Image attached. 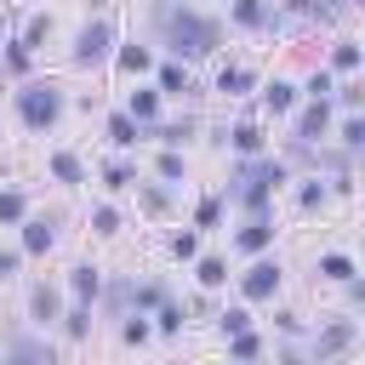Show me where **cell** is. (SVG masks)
<instances>
[{
  "mask_svg": "<svg viewBox=\"0 0 365 365\" xmlns=\"http://www.w3.org/2000/svg\"><path fill=\"white\" fill-rule=\"evenodd\" d=\"M194 285H200V291H222V285H228V257L200 251V257H194Z\"/></svg>",
  "mask_w": 365,
  "mask_h": 365,
  "instance_id": "obj_23",
  "label": "cell"
},
{
  "mask_svg": "<svg viewBox=\"0 0 365 365\" xmlns=\"http://www.w3.org/2000/svg\"><path fill=\"white\" fill-rule=\"evenodd\" d=\"M148 319H154V331H160V336H177V331H182V319H188V308L165 297V302H160V308H154Z\"/></svg>",
  "mask_w": 365,
  "mask_h": 365,
  "instance_id": "obj_37",
  "label": "cell"
},
{
  "mask_svg": "<svg viewBox=\"0 0 365 365\" xmlns=\"http://www.w3.org/2000/svg\"><path fill=\"white\" fill-rule=\"evenodd\" d=\"M131 188H137V205H143L148 217H171V182H143V177H137Z\"/></svg>",
  "mask_w": 365,
  "mask_h": 365,
  "instance_id": "obj_27",
  "label": "cell"
},
{
  "mask_svg": "<svg viewBox=\"0 0 365 365\" xmlns=\"http://www.w3.org/2000/svg\"><path fill=\"white\" fill-rule=\"evenodd\" d=\"M125 114H131V120H143V125H154V120L165 114L160 86H131V91H125Z\"/></svg>",
  "mask_w": 365,
  "mask_h": 365,
  "instance_id": "obj_21",
  "label": "cell"
},
{
  "mask_svg": "<svg viewBox=\"0 0 365 365\" xmlns=\"http://www.w3.org/2000/svg\"><path fill=\"white\" fill-rule=\"evenodd\" d=\"M285 182H291V165L262 148V154L234 160V177L222 182V200H228V211H240V217H274V200H279Z\"/></svg>",
  "mask_w": 365,
  "mask_h": 365,
  "instance_id": "obj_2",
  "label": "cell"
},
{
  "mask_svg": "<svg viewBox=\"0 0 365 365\" xmlns=\"http://www.w3.org/2000/svg\"><path fill=\"white\" fill-rule=\"evenodd\" d=\"M171 257H177V262H194V257H200V228H194V222L171 234Z\"/></svg>",
  "mask_w": 365,
  "mask_h": 365,
  "instance_id": "obj_42",
  "label": "cell"
},
{
  "mask_svg": "<svg viewBox=\"0 0 365 365\" xmlns=\"http://www.w3.org/2000/svg\"><path fill=\"white\" fill-rule=\"evenodd\" d=\"M0 68H6V74H17V80H23V74H34V51L11 34V40H0Z\"/></svg>",
  "mask_w": 365,
  "mask_h": 365,
  "instance_id": "obj_30",
  "label": "cell"
},
{
  "mask_svg": "<svg viewBox=\"0 0 365 365\" xmlns=\"http://www.w3.org/2000/svg\"><path fill=\"white\" fill-rule=\"evenodd\" d=\"M359 63H365V51H359V40H354V34H342V40L331 46V57H325V68H331V74H359Z\"/></svg>",
  "mask_w": 365,
  "mask_h": 365,
  "instance_id": "obj_25",
  "label": "cell"
},
{
  "mask_svg": "<svg viewBox=\"0 0 365 365\" xmlns=\"http://www.w3.org/2000/svg\"><path fill=\"white\" fill-rule=\"evenodd\" d=\"M257 97H262V114L285 120V114L302 103V86H297V80H285V74H274V80H257Z\"/></svg>",
  "mask_w": 365,
  "mask_h": 365,
  "instance_id": "obj_12",
  "label": "cell"
},
{
  "mask_svg": "<svg viewBox=\"0 0 365 365\" xmlns=\"http://www.w3.org/2000/svg\"><path fill=\"white\" fill-rule=\"evenodd\" d=\"M0 137H6V131H0Z\"/></svg>",
  "mask_w": 365,
  "mask_h": 365,
  "instance_id": "obj_50",
  "label": "cell"
},
{
  "mask_svg": "<svg viewBox=\"0 0 365 365\" xmlns=\"http://www.w3.org/2000/svg\"><path fill=\"white\" fill-rule=\"evenodd\" d=\"M245 325H251L245 308H222V314H217V331H222V336H228V331H245Z\"/></svg>",
  "mask_w": 365,
  "mask_h": 365,
  "instance_id": "obj_47",
  "label": "cell"
},
{
  "mask_svg": "<svg viewBox=\"0 0 365 365\" xmlns=\"http://www.w3.org/2000/svg\"><path fill=\"white\" fill-rule=\"evenodd\" d=\"M103 314L108 319H120V314H131V274H114V279H103Z\"/></svg>",
  "mask_w": 365,
  "mask_h": 365,
  "instance_id": "obj_24",
  "label": "cell"
},
{
  "mask_svg": "<svg viewBox=\"0 0 365 365\" xmlns=\"http://www.w3.org/2000/svg\"><path fill=\"white\" fill-rule=\"evenodd\" d=\"M331 205V182L314 171V177H302V188H297V211L302 217H314V211H325Z\"/></svg>",
  "mask_w": 365,
  "mask_h": 365,
  "instance_id": "obj_26",
  "label": "cell"
},
{
  "mask_svg": "<svg viewBox=\"0 0 365 365\" xmlns=\"http://www.w3.org/2000/svg\"><path fill=\"white\" fill-rule=\"evenodd\" d=\"M108 63H114L120 74L143 80V74L154 68V46H148V40H131V46H120V40H114V57H108Z\"/></svg>",
  "mask_w": 365,
  "mask_h": 365,
  "instance_id": "obj_20",
  "label": "cell"
},
{
  "mask_svg": "<svg viewBox=\"0 0 365 365\" xmlns=\"http://www.w3.org/2000/svg\"><path fill=\"white\" fill-rule=\"evenodd\" d=\"M274 325H279L285 336H302V331H308V325H302V314H291V308H279V314H274Z\"/></svg>",
  "mask_w": 365,
  "mask_h": 365,
  "instance_id": "obj_48",
  "label": "cell"
},
{
  "mask_svg": "<svg viewBox=\"0 0 365 365\" xmlns=\"http://www.w3.org/2000/svg\"><path fill=\"white\" fill-rule=\"evenodd\" d=\"M228 23L245 29V34H279V29H291V17L274 0H228Z\"/></svg>",
  "mask_w": 365,
  "mask_h": 365,
  "instance_id": "obj_8",
  "label": "cell"
},
{
  "mask_svg": "<svg viewBox=\"0 0 365 365\" xmlns=\"http://www.w3.org/2000/svg\"><path fill=\"white\" fill-rule=\"evenodd\" d=\"M0 40H6V11H0Z\"/></svg>",
  "mask_w": 365,
  "mask_h": 365,
  "instance_id": "obj_49",
  "label": "cell"
},
{
  "mask_svg": "<svg viewBox=\"0 0 365 365\" xmlns=\"http://www.w3.org/2000/svg\"><path fill=\"white\" fill-rule=\"evenodd\" d=\"M63 291H68L74 302H97V291H103V268H97V262H74L68 279H63Z\"/></svg>",
  "mask_w": 365,
  "mask_h": 365,
  "instance_id": "obj_22",
  "label": "cell"
},
{
  "mask_svg": "<svg viewBox=\"0 0 365 365\" xmlns=\"http://www.w3.org/2000/svg\"><path fill=\"white\" fill-rule=\"evenodd\" d=\"M137 177H143V171H137V160H125V154H114V160L103 165V188H114V194H125Z\"/></svg>",
  "mask_w": 365,
  "mask_h": 365,
  "instance_id": "obj_35",
  "label": "cell"
},
{
  "mask_svg": "<svg viewBox=\"0 0 365 365\" xmlns=\"http://www.w3.org/2000/svg\"><path fill=\"white\" fill-rule=\"evenodd\" d=\"M222 148H234L240 160H245V154H262V148H268V131H262L257 120H234V125H222Z\"/></svg>",
  "mask_w": 365,
  "mask_h": 365,
  "instance_id": "obj_19",
  "label": "cell"
},
{
  "mask_svg": "<svg viewBox=\"0 0 365 365\" xmlns=\"http://www.w3.org/2000/svg\"><path fill=\"white\" fill-rule=\"evenodd\" d=\"M51 29H57V23H51V11H29V17H23V29H17V40H23L29 51H40V46L51 40Z\"/></svg>",
  "mask_w": 365,
  "mask_h": 365,
  "instance_id": "obj_34",
  "label": "cell"
},
{
  "mask_svg": "<svg viewBox=\"0 0 365 365\" xmlns=\"http://www.w3.org/2000/svg\"><path fill=\"white\" fill-rule=\"evenodd\" d=\"M91 234H97V240H114V234H120V211H114V205H91Z\"/></svg>",
  "mask_w": 365,
  "mask_h": 365,
  "instance_id": "obj_43",
  "label": "cell"
},
{
  "mask_svg": "<svg viewBox=\"0 0 365 365\" xmlns=\"http://www.w3.org/2000/svg\"><path fill=\"white\" fill-rule=\"evenodd\" d=\"M148 74H154L160 97H194V91H200V80H194V63H182V57H165V63H154Z\"/></svg>",
  "mask_w": 365,
  "mask_h": 365,
  "instance_id": "obj_11",
  "label": "cell"
},
{
  "mask_svg": "<svg viewBox=\"0 0 365 365\" xmlns=\"http://www.w3.org/2000/svg\"><path fill=\"white\" fill-rule=\"evenodd\" d=\"M103 137H108V148H114V154H131L137 143H148V137H143V120H131L125 108H114V114L103 120Z\"/></svg>",
  "mask_w": 365,
  "mask_h": 365,
  "instance_id": "obj_17",
  "label": "cell"
},
{
  "mask_svg": "<svg viewBox=\"0 0 365 365\" xmlns=\"http://www.w3.org/2000/svg\"><path fill=\"white\" fill-rule=\"evenodd\" d=\"M331 86H336V74H331V68H314V74L302 80V97H331Z\"/></svg>",
  "mask_w": 365,
  "mask_h": 365,
  "instance_id": "obj_44",
  "label": "cell"
},
{
  "mask_svg": "<svg viewBox=\"0 0 365 365\" xmlns=\"http://www.w3.org/2000/svg\"><path fill=\"white\" fill-rule=\"evenodd\" d=\"M46 177L57 182V188H86L91 177H86V160L74 154V148H51L46 154Z\"/></svg>",
  "mask_w": 365,
  "mask_h": 365,
  "instance_id": "obj_13",
  "label": "cell"
},
{
  "mask_svg": "<svg viewBox=\"0 0 365 365\" xmlns=\"http://www.w3.org/2000/svg\"><path fill=\"white\" fill-rule=\"evenodd\" d=\"M257 80H262L257 68H245V63H222V68H217V80H211V91H217V97H251V91H257Z\"/></svg>",
  "mask_w": 365,
  "mask_h": 365,
  "instance_id": "obj_18",
  "label": "cell"
},
{
  "mask_svg": "<svg viewBox=\"0 0 365 365\" xmlns=\"http://www.w3.org/2000/svg\"><path fill=\"white\" fill-rule=\"evenodd\" d=\"M57 325H63L68 342H86V336H91V302H68V308L57 314Z\"/></svg>",
  "mask_w": 365,
  "mask_h": 365,
  "instance_id": "obj_33",
  "label": "cell"
},
{
  "mask_svg": "<svg viewBox=\"0 0 365 365\" xmlns=\"http://www.w3.org/2000/svg\"><path fill=\"white\" fill-rule=\"evenodd\" d=\"M331 137H336V148L359 154V148H365V120H359V108H354V114H342V120H331Z\"/></svg>",
  "mask_w": 365,
  "mask_h": 365,
  "instance_id": "obj_31",
  "label": "cell"
},
{
  "mask_svg": "<svg viewBox=\"0 0 365 365\" xmlns=\"http://www.w3.org/2000/svg\"><path fill=\"white\" fill-rule=\"evenodd\" d=\"M154 336V325H148V314L143 308H131V314H120V342H131V348H143Z\"/></svg>",
  "mask_w": 365,
  "mask_h": 365,
  "instance_id": "obj_38",
  "label": "cell"
},
{
  "mask_svg": "<svg viewBox=\"0 0 365 365\" xmlns=\"http://www.w3.org/2000/svg\"><path fill=\"white\" fill-rule=\"evenodd\" d=\"M51 354H57V348L46 342L40 325H34V331H11V336L0 342V359H46V365H51Z\"/></svg>",
  "mask_w": 365,
  "mask_h": 365,
  "instance_id": "obj_16",
  "label": "cell"
},
{
  "mask_svg": "<svg viewBox=\"0 0 365 365\" xmlns=\"http://www.w3.org/2000/svg\"><path fill=\"white\" fill-rule=\"evenodd\" d=\"M114 23L108 17H86L80 29H74V40H68V68H103L108 57H114Z\"/></svg>",
  "mask_w": 365,
  "mask_h": 365,
  "instance_id": "obj_4",
  "label": "cell"
},
{
  "mask_svg": "<svg viewBox=\"0 0 365 365\" xmlns=\"http://www.w3.org/2000/svg\"><path fill=\"white\" fill-rule=\"evenodd\" d=\"M331 103H336L342 114H354V108L365 103V86H359V74H342V86H331Z\"/></svg>",
  "mask_w": 365,
  "mask_h": 365,
  "instance_id": "obj_40",
  "label": "cell"
},
{
  "mask_svg": "<svg viewBox=\"0 0 365 365\" xmlns=\"http://www.w3.org/2000/svg\"><path fill=\"white\" fill-rule=\"evenodd\" d=\"M23 217H29V194H23V188H0V222L17 228Z\"/></svg>",
  "mask_w": 365,
  "mask_h": 365,
  "instance_id": "obj_41",
  "label": "cell"
},
{
  "mask_svg": "<svg viewBox=\"0 0 365 365\" xmlns=\"http://www.w3.org/2000/svg\"><path fill=\"white\" fill-rule=\"evenodd\" d=\"M57 222H63L57 211H29V217L17 222V245H23V257H46V251H57V240H63Z\"/></svg>",
  "mask_w": 365,
  "mask_h": 365,
  "instance_id": "obj_9",
  "label": "cell"
},
{
  "mask_svg": "<svg viewBox=\"0 0 365 365\" xmlns=\"http://www.w3.org/2000/svg\"><path fill=\"white\" fill-rule=\"evenodd\" d=\"M222 217H228V200H222V188L200 194V205H194V228H200V234H211V228H222Z\"/></svg>",
  "mask_w": 365,
  "mask_h": 365,
  "instance_id": "obj_28",
  "label": "cell"
},
{
  "mask_svg": "<svg viewBox=\"0 0 365 365\" xmlns=\"http://www.w3.org/2000/svg\"><path fill=\"white\" fill-rule=\"evenodd\" d=\"M354 348H359V319H354V314H336V319H325V325L308 336L302 354L325 365V359H342V354H354Z\"/></svg>",
  "mask_w": 365,
  "mask_h": 365,
  "instance_id": "obj_6",
  "label": "cell"
},
{
  "mask_svg": "<svg viewBox=\"0 0 365 365\" xmlns=\"http://www.w3.org/2000/svg\"><path fill=\"white\" fill-rule=\"evenodd\" d=\"M314 274H319L325 285H342L348 274H359V262H354L348 251H319V262H314Z\"/></svg>",
  "mask_w": 365,
  "mask_h": 365,
  "instance_id": "obj_29",
  "label": "cell"
},
{
  "mask_svg": "<svg viewBox=\"0 0 365 365\" xmlns=\"http://www.w3.org/2000/svg\"><path fill=\"white\" fill-rule=\"evenodd\" d=\"M234 285H240V297H245V302H274V297L285 291V262H279V257H268V251H257V257L234 274Z\"/></svg>",
  "mask_w": 365,
  "mask_h": 365,
  "instance_id": "obj_5",
  "label": "cell"
},
{
  "mask_svg": "<svg viewBox=\"0 0 365 365\" xmlns=\"http://www.w3.org/2000/svg\"><path fill=\"white\" fill-rule=\"evenodd\" d=\"M154 177H160V182H171V188H182V182H188V154H182V148H160Z\"/></svg>",
  "mask_w": 365,
  "mask_h": 365,
  "instance_id": "obj_32",
  "label": "cell"
},
{
  "mask_svg": "<svg viewBox=\"0 0 365 365\" xmlns=\"http://www.w3.org/2000/svg\"><path fill=\"white\" fill-rule=\"evenodd\" d=\"M23 262H29V257H23V245H6V251H0V285H6V279H17V274H23Z\"/></svg>",
  "mask_w": 365,
  "mask_h": 365,
  "instance_id": "obj_45",
  "label": "cell"
},
{
  "mask_svg": "<svg viewBox=\"0 0 365 365\" xmlns=\"http://www.w3.org/2000/svg\"><path fill=\"white\" fill-rule=\"evenodd\" d=\"M342 302H348V314H359V308H365V279H359V274H348V279H342Z\"/></svg>",
  "mask_w": 365,
  "mask_h": 365,
  "instance_id": "obj_46",
  "label": "cell"
},
{
  "mask_svg": "<svg viewBox=\"0 0 365 365\" xmlns=\"http://www.w3.org/2000/svg\"><path fill=\"white\" fill-rule=\"evenodd\" d=\"M285 120H291V143H308V148H314V143H325V137H331L336 103H331V97H302Z\"/></svg>",
  "mask_w": 365,
  "mask_h": 365,
  "instance_id": "obj_7",
  "label": "cell"
},
{
  "mask_svg": "<svg viewBox=\"0 0 365 365\" xmlns=\"http://www.w3.org/2000/svg\"><path fill=\"white\" fill-rule=\"evenodd\" d=\"M165 297H171V285H165V279H143V285L131 279V308H143V314H154V308H160Z\"/></svg>",
  "mask_w": 365,
  "mask_h": 365,
  "instance_id": "obj_36",
  "label": "cell"
},
{
  "mask_svg": "<svg viewBox=\"0 0 365 365\" xmlns=\"http://www.w3.org/2000/svg\"><path fill=\"white\" fill-rule=\"evenodd\" d=\"M200 131H205V120H200V114H177V120H165V114H160L154 125H143V137H148V143H160V148H188Z\"/></svg>",
  "mask_w": 365,
  "mask_h": 365,
  "instance_id": "obj_10",
  "label": "cell"
},
{
  "mask_svg": "<svg viewBox=\"0 0 365 365\" xmlns=\"http://www.w3.org/2000/svg\"><path fill=\"white\" fill-rule=\"evenodd\" d=\"M148 34L182 63H211L222 51V17L200 11L194 0H148Z\"/></svg>",
  "mask_w": 365,
  "mask_h": 365,
  "instance_id": "obj_1",
  "label": "cell"
},
{
  "mask_svg": "<svg viewBox=\"0 0 365 365\" xmlns=\"http://www.w3.org/2000/svg\"><path fill=\"white\" fill-rule=\"evenodd\" d=\"M274 217H245L240 228H234V251L240 257H257V251H274Z\"/></svg>",
  "mask_w": 365,
  "mask_h": 365,
  "instance_id": "obj_14",
  "label": "cell"
},
{
  "mask_svg": "<svg viewBox=\"0 0 365 365\" xmlns=\"http://www.w3.org/2000/svg\"><path fill=\"white\" fill-rule=\"evenodd\" d=\"M222 342H228V359H262V336H257L251 325H245V331H228Z\"/></svg>",
  "mask_w": 365,
  "mask_h": 365,
  "instance_id": "obj_39",
  "label": "cell"
},
{
  "mask_svg": "<svg viewBox=\"0 0 365 365\" xmlns=\"http://www.w3.org/2000/svg\"><path fill=\"white\" fill-rule=\"evenodd\" d=\"M57 314H63V285H46V279H34L29 285V325H57Z\"/></svg>",
  "mask_w": 365,
  "mask_h": 365,
  "instance_id": "obj_15",
  "label": "cell"
},
{
  "mask_svg": "<svg viewBox=\"0 0 365 365\" xmlns=\"http://www.w3.org/2000/svg\"><path fill=\"white\" fill-rule=\"evenodd\" d=\"M11 114L23 120V131L46 137V131L63 125V114H68V91H63L51 74H23L17 91H11Z\"/></svg>",
  "mask_w": 365,
  "mask_h": 365,
  "instance_id": "obj_3",
  "label": "cell"
}]
</instances>
